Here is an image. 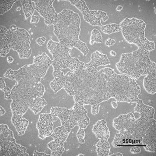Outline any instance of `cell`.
<instances>
[{
	"mask_svg": "<svg viewBox=\"0 0 156 156\" xmlns=\"http://www.w3.org/2000/svg\"><path fill=\"white\" fill-rule=\"evenodd\" d=\"M80 26L79 15L70 9H65L58 14L54 25V33L58 41L69 49L75 47L86 56L89 50L86 43L79 38Z\"/></svg>",
	"mask_w": 156,
	"mask_h": 156,
	"instance_id": "cell-1",
	"label": "cell"
},
{
	"mask_svg": "<svg viewBox=\"0 0 156 156\" xmlns=\"http://www.w3.org/2000/svg\"><path fill=\"white\" fill-rule=\"evenodd\" d=\"M150 51L138 48L129 53L121 55L115 66L120 73L127 75L136 80L156 71V64L149 58Z\"/></svg>",
	"mask_w": 156,
	"mask_h": 156,
	"instance_id": "cell-2",
	"label": "cell"
},
{
	"mask_svg": "<svg viewBox=\"0 0 156 156\" xmlns=\"http://www.w3.org/2000/svg\"><path fill=\"white\" fill-rule=\"evenodd\" d=\"M47 48L54 58L51 65L53 68L54 78L61 74L62 69L69 68L74 71L83 69L85 66L84 62L71 57L69 54L71 50L60 42L50 40L47 43Z\"/></svg>",
	"mask_w": 156,
	"mask_h": 156,
	"instance_id": "cell-3",
	"label": "cell"
},
{
	"mask_svg": "<svg viewBox=\"0 0 156 156\" xmlns=\"http://www.w3.org/2000/svg\"><path fill=\"white\" fill-rule=\"evenodd\" d=\"M146 25L142 20L133 17L125 18L119 26L122 37L127 42L150 52L155 49L154 43L145 37Z\"/></svg>",
	"mask_w": 156,
	"mask_h": 156,
	"instance_id": "cell-4",
	"label": "cell"
},
{
	"mask_svg": "<svg viewBox=\"0 0 156 156\" xmlns=\"http://www.w3.org/2000/svg\"><path fill=\"white\" fill-rule=\"evenodd\" d=\"M48 69L33 63L25 65L17 70L9 69L4 76L16 80L18 84L21 85L34 87L41 83V78L45 76Z\"/></svg>",
	"mask_w": 156,
	"mask_h": 156,
	"instance_id": "cell-5",
	"label": "cell"
},
{
	"mask_svg": "<svg viewBox=\"0 0 156 156\" xmlns=\"http://www.w3.org/2000/svg\"><path fill=\"white\" fill-rule=\"evenodd\" d=\"M118 76L110 68H102L98 71L92 104H101L112 98L113 87Z\"/></svg>",
	"mask_w": 156,
	"mask_h": 156,
	"instance_id": "cell-6",
	"label": "cell"
},
{
	"mask_svg": "<svg viewBox=\"0 0 156 156\" xmlns=\"http://www.w3.org/2000/svg\"><path fill=\"white\" fill-rule=\"evenodd\" d=\"M8 46L16 51L20 58H28L31 55L30 35L26 29L17 27L16 30H8Z\"/></svg>",
	"mask_w": 156,
	"mask_h": 156,
	"instance_id": "cell-7",
	"label": "cell"
},
{
	"mask_svg": "<svg viewBox=\"0 0 156 156\" xmlns=\"http://www.w3.org/2000/svg\"><path fill=\"white\" fill-rule=\"evenodd\" d=\"M45 88L41 83L34 87L16 84L11 90V100H20L29 104L34 98L41 97L45 93Z\"/></svg>",
	"mask_w": 156,
	"mask_h": 156,
	"instance_id": "cell-8",
	"label": "cell"
},
{
	"mask_svg": "<svg viewBox=\"0 0 156 156\" xmlns=\"http://www.w3.org/2000/svg\"><path fill=\"white\" fill-rule=\"evenodd\" d=\"M21 146L16 143L13 132L8 125L1 124L0 126V155H19Z\"/></svg>",
	"mask_w": 156,
	"mask_h": 156,
	"instance_id": "cell-9",
	"label": "cell"
},
{
	"mask_svg": "<svg viewBox=\"0 0 156 156\" xmlns=\"http://www.w3.org/2000/svg\"><path fill=\"white\" fill-rule=\"evenodd\" d=\"M72 5L77 8L83 15V19L86 22L92 26H102L101 20L105 22L108 16L106 12L102 11H90L84 1H68Z\"/></svg>",
	"mask_w": 156,
	"mask_h": 156,
	"instance_id": "cell-10",
	"label": "cell"
},
{
	"mask_svg": "<svg viewBox=\"0 0 156 156\" xmlns=\"http://www.w3.org/2000/svg\"><path fill=\"white\" fill-rule=\"evenodd\" d=\"M54 1L48 0L33 1L34 2L35 9L44 18L45 24L49 26L55 24L58 18V14L53 6Z\"/></svg>",
	"mask_w": 156,
	"mask_h": 156,
	"instance_id": "cell-11",
	"label": "cell"
},
{
	"mask_svg": "<svg viewBox=\"0 0 156 156\" xmlns=\"http://www.w3.org/2000/svg\"><path fill=\"white\" fill-rule=\"evenodd\" d=\"M50 114L54 122L59 118L61 125L71 129L77 126L73 116V108L70 109L58 107H51Z\"/></svg>",
	"mask_w": 156,
	"mask_h": 156,
	"instance_id": "cell-12",
	"label": "cell"
},
{
	"mask_svg": "<svg viewBox=\"0 0 156 156\" xmlns=\"http://www.w3.org/2000/svg\"><path fill=\"white\" fill-rule=\"evenodd\" d=\"M154 122H156L154 118L140 116L139 118L136 119L128 131L130 132L137 144H139L141 143L143 136L145 135L147 129Z\"/></svg>",
	"mask_w": 156,
	"mask_h": 156,
	"instance_id": "cell-13",
	"label": "cell"
},
{
	"mask_svg": "<svg viewBox=\"0 0 156 156\" xmlns=\"http://www.w3.org/2000/svg\"><path fill=\"white\" fill-rule=\"evenodd\" d=\"M53 122L50 113H42L40 115L37 124L40 138L44 140L51 136L53 129Z\"/></svg>",
	"mask_w": 156,
	"mask_h": 156,
	"instance_id": "cell-14",
	"label": "cell"
},
{
	"mask_svg": "<svg viewBox=\"0 0 156 156\" xmlns=\"http://www.w3.org/2000/svg\"><path fill=\"white\" fill-rule=\"evenodd\" d=\"M84 105L80 102H75L73 107V116L79 128L86 129L90 123L87 111Z\"/></svg>",
	"mask_w": 156,
	"mask_h": 156,
	"instance_id": "cell-15",
	"label": "cell"
},
{
	"mask_svg": "<svg viewBox=\"0 0 156 156\" xmlns=\"http://www.w3.org/2000/svg\"><path fill=\"white\" fill-rule=\"evenodd\" d=\"M136 119L131 112L120 115L113 120L112 125L115 130L119 132L129 130Z\"/></svg>",
	"mask_w": 156,
	"mask_h": 156,
	"instance_id": "cell-16",
	"label": "cell"
},
{
	"mask_svg": "<svg viewBox=\"0 0 156 156\" xmlns=\"http://www.w3.org/2000/svg\"><path fill=\"white\" fill-rule=\"evenodd\" d=\"M146 151L151 153L156 152V122H154L149 128L143 136L141 142Z\"/></svg>",
	"mask_w": 156,
	"mask_h": 156,
	"instance_id": "cell-17",
	"label": "cell"
},
{
	"mask_svg": "<svg viewBox=\"0 0 156 156\" xmlns=\"http://www.w3.org/2000/svg\"><path fill=\"white\" fill-rule=\"evenodd\" d=\"M137 142L133 138L130 132L123 130L119 132L115 136L112 143L113 146L115 147H123L128 144H137Z\"/></svg>",
	"mask_w": 156,
	"mask_h": 156,
	"instance_id": "cell-18",
	"label": "cell"
},
{
	"mask_svg": "<svg viewBox=\"0 0 156 156\" xmlns=\"http://www.w3.org/2000/svg\"><path fill=\"white\" fill-rule=\"evenodd\" d=\"M92 132L98 139L104 140L109 139L110 132L105 120L97 121L93 126Z\"/></svg>",
	"mask_w": 156,
	"mask_h": 156,
	"instance_id": "cell-19",
	"label": "cell"
},
{
	"mask_svg": "<svg viewBox=\"0 0 156 156\" xmlns=\"http://www.w3.org/2000/svg\"><path fill=\"white\" fill-rule=\"evenodd\" d=\"M12 122L20 136L24 134L29 123V120L20 115H12Z\"/></svg>",
	"mask_w": 156,
	"mask_h": 156,
	"instance_id": "cell-20",
	"label": "cell"
},
{
	"mask_svg": "<svg viewBox=\"0 0 156 156\" xmlns=\"http://www.w3.org/2000/svg\"><path fill=\"white\" fill-rule=\"evenodd\" d=\"M134 112L137 113L140 116L150 118H154V115L155 109L154 107L145 104L143 100L140 99L136 102V105L134 108Z\"/></svg>",
	"mask_w": 156,
	"mask_h": 156,
	"instance_id": "cell-21",
	"label": "cell"
},
{
	"mask_svg": "<svg viewBox=\"0 0 156 156\" xmlns=\"http://www.w3.org/2000/svg\"><path fill=\"white\" fill-rule=\"evenodd\" d=\"M144 90L149 94H155L156 93V71L146 75L143 81Z\"/></svg>",
	"mask_w": 156,
	"mask_h": 156,
	"instance_id": "cell-22",
	"label": "cell"
},
{
	"mask_svg": "<svg viewBox=\"0 0 156 156\" xmlns=\"http://www.w3.org/2000/svg\"><path fill=\"white\" fill-rule=\"evenodd\" d=\"M8 29L3 26H0V55L5 57L9 52L8 46Z\"/></svg>",
	"mask_w": 156,
	"mask_h": 156,
	"instance_id": "cell-23",
	"label": "cell"
},
{
	"mask_svg": "<svg viewBox=\"0 0 156 156\" xmlns=\"http://www.w3.org/2000/svg\"><path fill=\"white\" fill-rule=\"evenodd\" d=\"M71 129L69 128L61 125L54 129L51 136L54 140L64 144L67 139Z\"/></svg>",
	"mask_w": 156,
	"mask_h": 156,
	"instance_id": "cell-24",
	"label": "cell"
},
{
	"mask_svg": "<svg viewBox=\"0 0 156 156\" xmlns=\"http://www.w3.org/2000/svg\"><path fill=\"white\" fill-rule=\"evenodd\" d=\"M12 115H20L23 116L29 108L27 103L20 100H12L10 104Z\"/></svg>",
	"mask_w": 156,
	"mask_h": 156,
	"instance_id": "cell-25",
	"label": "cell"
},
{
	"mask_svg": "<svg viewBox=\"0 0 156 156\" xmlns=\"http://www.w3.org/2000/svg\"><path fill=\"white\" fill-rule=\"evenodd\" d=\"M91 60L90 62L97 66H105L111 64L107 55L103 54L98 51H95L92 54L90 57Z\"/></svg>",
	"mask_w": 156,
	"mask_h": 156,
	"instance_id": "cell-26",
	"label": "cell"
},
{
	"mask_svg": "<svg viewBox=\"0 0 156 156\" xmlns=\"http://www.w3.org/2000/svg\"><path fill=\"white\" fill-rule=\"evenodd\" d=\"M47 105V101L41 97H37L29 104V108L36 115L41 112Z\"/></svg>",
	"mask_w": 156,
	"mask_h": 156,
	"instance_id": "cell-27",
	"label": "cell"
},
{
	"mask_svg": "<svg viewBox=\"0 0 156 156\" xmlns=\"http://www.w3.org/2000/svg\"><path fill=\"white\" fill-rule=\"evenodd\" d=\"M96 147L98 156H109L111 146L108 140L100 139L99 141L96 144Z\"/></svg>",
	"mask_w": 156,
	"mask_h": 156,
	"instance_id": "cell-28",
	"label": "cell"
},
{
	"mask_svg": "<svg viewBox=\"0 0 156 156\" xmlns=\"http://www.w3.org/2000/svg\"><path fill=\"white\" fill-rule=\"evenodd\" d=\"M66 76L63 72L59 76L54 79L50 83V85L54 93H58L59 90L64 88L65 86Z\"/></svg>",
	"mask_w": 156,
	"mask_h": 156,
	"instance_id": "cell-29",
	"label": "cell"
},
{
	"mask_svg": "<svg viewBox=\"0 0 156 156\" xmlns=\"http://www.w3.org/2000/svg\"><path fill=\"white\" fill-rule=\"evenodd\" d=\"M47 146L51 150L52 156H61L65 150L63 143L54 140L49 142Z\"/></svg>",
	"mask_w": 156,
	"mask_h": 156,
	"instance_id": "cell-30",
	"label": "cell"
},
{
	"mask_svg": "<svg viewBox=\"0 0 156 156\" xmlns=\"http://www.w3.org/2000/svg\"><path fill=\"white\" fill-rule=\"evenodd\" d=\"M51 61L48 55L46 53L44 52L41 55L35 58L33 63L48 69L51 65Z\"/></svg>",
	"mask_w": 156,
	"mask_h": 156,
	"instance_id": "cell-31",
	"label": "cell"
},
{
	"mask_svg": "<svg viewBox=\"0 0 156 156\" xmlns=\"http://www.w3.org/2000/svg\"><path fill=\"white\" fill-rule=\"evenodd\" d=\"M21 2L26 19L31 16L35 9L33 5V1H21Z\"/></svg>",
	"mask_w": 156,
	"mask_h": 156,
	"instance_id": "cell-32",
	"label": "cell"
},
{
	"mask_svg": "<svg viewBox=\"0 0 156 156\" xmlns=\"http://www.w3.org/2000/svg\"><path fill=\"white\" fill-rule=\"evenodd\" d=\"M101 30L104 34H111L119 32L120 30V28L119 25L115 23H110L101 26Z\"/></svg>",
	"mask_w": 156,
	"mask_h": 156,
	"instance_id": "cell-33",
	"label": "cell"
},
{
	"mask_svg": "<svg viewBox=\"0 0 156 156\" xmlns=\"http://www.w3.org/2000/svg\"><path fill=\"white\" fill-rule=\"evenodd\" d=\"M103 41L102 35L99 30L96 29H93L91 32L90 39V44L93 45L94 43L101 44Z\"/></svg>",
	"mask_w": 156,
	"mask_h": 156,
	"instance_id": "cell-34",
	"label": "cell"
},
{
	"mask_svg": "<svg viewBox=\"0 0 156 156\" xmlns=\"http://www.w3.org/2000/svg\"><path fill=\"white\" fill-rule=\"evenodd\" d=\"M17 1H0V15L4 14L12 8V5Z\"/></svg>",
	"mask_w": 156,
	"mask_h": 156,
	"instance_id": "cell-35",
	"label": "cell"
},
{
	"mask_svg": "<svg viewBox=\"0 0 156 156\" xmlns=\"http://www.w3.org/2000/svg\"><path fill=\"white\" fill-rule=\"evenodd\" d=\"M76 135L79 143L82 144L85 143V132L84 131V129L79 128Z\"/></svg>",
	"mask_w": 156,
	"mask_h": 156,
	"instance_id": "cell-36",
	"label": "cell"
},
{
	"mask_svg": "<svg viewBox=\"0 0 156 156\" xmlns=\"http://www.w3.org/2000/svg\"><path fill=\"white\" fill-rule=\"evenodd\" d=\"M100 104H96L91 105V113L93 115H97L99 112Z\"/></svg>",
	"mask_w": 156,
	"mask_h": 156,
	"instance_id": "cell-37",
	"label": "cell"
},
{
	"mask_svg": "<svg viewBox=\"0 0 156 156\" xmlns=\"http://www.w3.org/2000/svg\"><path fill=\"white\" fill-rule=\"evenodd\" d=\"M2 90L5 93V99L10 100L11 96V90L7 86H6Z\"/></svg>",
	"mask_w": 156,
	"mask_h": 156,
	"instance_id": "cell-38",
	"label": "cell"
},
{
	"mask_svg": "<svg viewBox=\"0 0 156 156\" xmlns=\"http://www.w3.org/2000/svg\"><path fill=\"white\" fill-rule=\"evenodd\" d=\"M141 151V148L139 146H133L130 149V153L132 154H139Z\"/></svg>",
	"mask_w": 156,
	"mask_h": 156,
	"instance_id": "cell-39",
	"label": "cell"
},
{
	"mask_svg": "<svg viewBox=\"0 0 156 156\" xmlns=\"http://www.w3.org/2000/svg\"><path fill=\"white\" fill-rule=\"evenodd\" d=\"M47 38L45 37H39L36 40V43L40 46H42L44 45L46 41Z\"/></svg>",
	"mask_w": 156,
	"mask_h": 156,
	"instance_id": "cell-40",
	"label": "cell"
},
{
	"mask_svg": "<svg viewBox=\"0 0 156 156\" xmlns=\"http://www.w3.org/2000/svg\"><path fill=\"white\" fill-rule=\"evenodd\" d=\"M115 43V41L114 39L108 38L105 40V44L107 46L110 47L113 45Z\"/></svg>",
	"mask_w": 156,
	"mask_h": 156,
	"instance_id": "cell-41",
	"label": "cell"
},
{
	"mask_svg": "<svg viewBox=\"0 0 156 156\" xmlns=\"http://www.w3.org/2000/svg\"><path fill=\"white\" fill-rule=\"evenodd\" d=\"M40 18L37 15H33L31 16L30 19V23H38L40 21Z\"/></svg>",
	"mask_w": 156,
	"mask_h": 156,
	"instance_id": "cell-42",
	"label": "cell"
},
{
	"mask_svg": "<svg viewBox=\"0 0 156 156\" xmlns=\"http://www.w3.org/2000/svg\"><path fill=\"white\" fill-rule=\"evenodd\" d=\"M6 86L3 78L1 77L0 78V89L1 90H2Z\"/></svg>",
	"mask_w": 156,
	"mask_h": 156,
	"instance_id": "cell-43",
	"label": "cell"
},
{
	"mask_svg": "<svg viewBox=\"0 0 156 156\" xmlns=\"http://www.w3.org/2000/svg\"><path fill=\"white\" fill-rule=\"evenodd\" d=\"M33 156H51V154H47L43 152H39L37 150H34Z\"/></svg>",
	"mask_w": 156,
	"mask_h": 156,
	"instance_id": "cell-44",
	"label": "cell"
},
{
	"mask_svg": "<svg viewBox=\"0 0 156 156\" xmlns=\"http://www.w3.org/2000/svg\"><path fill=\"white\" fill-rule=\"evenodd\" d=\"M111 105L112 108L116 109L118 107V104H117L116 101H113L111 102Z\"/></svg>",
	"mask_w": 156,
	"mask_h": 156,
	"instance_id": "cell-45",
	"label": "cell"
},
{
	"mask_svg": "<svg viewBox=\"0 0 156 156\" xmlns=\"http://www.w3.org/2000/svg\"><path fill=\"white\" fill-rule=\"evenodd\" d=\"M5 112H6V111L4 109V108H3L2 106H1L0 107V115H1V116H2V115H5Z\"/></svg>",
	"mask_w": 156,
	"mask_h": 156,
	"instance_id": "cell-46",
	"label": "cell"
},
{
	"mask_svg": "<svg viewBox=\"0 0 156 156\" xmlns=\"http://www.w3.org/2000/svg\"><path fill=\"white\" fill-rule=\"evenodd\" d=\"M7 61L9 63H12L14 61V58L11 56H9L7 58Z\"/></svg>",
	"mask_w": 156,
	"mask_h": 156,
	"instance_id": "cell-47",
	"label": "cell"
},
{
	"mask_svg": "<svg viewBox=\"0 0 156 156\" xmlns=\"http://www.w3.org/2000/svg\"><path fill=\"white\" fill-rule=\"evenodd\" d=\"M110 156H123V154L121 153H114L112 154H110L109 155Z\"/></svg>",
	"mask_w": 156,
	"mask_h": 156,
	"instance_id": "cell-48",
	"label": "cell"
},
{
	"mask_svg": "<svg viewBox=\"0 0 156 156\" xmlns=\"http://www.w3.org/2000/svg\"><path fill=\"white\" fill-rule=\"evenodd\" d=\"M110 54H111V56L113 57H115L116 56L117 54L115 51H111L110 52Z\"/></svg>",
	"mask_w": 156,
	"mask_h": 156,
	"instance_id": "cell-49",
	"label": "cell"
},
{
	"mask_svg": "<svg viewBox=\"0 0 156 156\" xmlns=\"http://www.w3.org/2000/svg\"><path fill=\"white\" fill-rule=\"evenodd\" d=\"M21 9V8L20 7H18L17 9H16V10L18 11V12L20 11Z\"/></svg>",
	"mask_w": 156,
	"mask_h": 156,
	"instance_id": "cell-50",
	"label": "cell"
},
{
	"mask_svg": "<svg viewBox=\"0 0 156 156\" xmlns=\"http://www.w3.org/2000/svg\"><path fill=\"white\" fill-rule=\"evenodd\" d=\"M81 155L84 156L85 154H78V155L77 156H81Z\"/></svg>",
	"mask_w": 156,
	"mask_h": 156,
	"instance_id": "cell-51",
	"label": "cell"
}]
</instances>
